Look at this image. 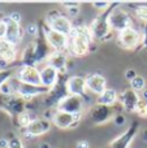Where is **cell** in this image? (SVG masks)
<instances>
[{
  "mask_svg": "<svg viewBox=\"0 0 147 148\" xmlns=\"http://www.w3.org/2000/svg\"><path fill=\"white\" fill-rule=\"evenodd\" d=\"M117 103H119V92L115 88H107L103 94L99 95L96 100V104L107 105V107H113Z\"/></svg>",
  "mask_w": 147,
  "mask_h": 148,
  "instance_id": "obj_25",
  "label": "cell"
},
{
  "mask_svg": "<svg viewBox=\"0 0 147 148\" xmlns=\"http://www.w3.org/2000/svg\"><path fill=\"white\" fill-rule=\"evenodd\" d=\"M5 23H7V34H5V40L9 42L10 44L17 47L18 44L21 43L23 36V29L21 27V23L16 22V21H12L9 17L4 18Z\"/></svg>",
  "mask_w": 147,
  "mask_h": 148,
  "instance_id": "obj_19",
  "label": "cell"
},
{
  "mask_svg": "<svg viewBox=\"0 0 147 148\" xmlns=\"http://www.w3.org/2000/svg\"><path fill=\"white\" fill-rule=\"evenodd\" d=\"M46 23L51 30H55L57 33H61L67 36H70L74 30L73 22L68 16L61 14L57 10H52L47 14L46 17Z\"/></svg>",
  "mask_w": 147,
  "mask_h": 148,
  "instance_id": "obj_4",
  "label": "cell"
},
{
  "mask_svg": "<svg viewBox=\"0 0 147 148\" xmlns=\"http://www.w3.org/2000/svg\"><path fill=\"white\" fill-rule=\"evenodd\" d=\"M8 17H9L12 21H16V22H18V23H21V20H22V16H21V13H18V12H12Z\"/></svg>",
  "mask_w": 147,
  "mask_h": 148,
  "instance_id": "obj_36",
  "label": "cell"
},
{
  "mask_svg": "<svg viewBox=\"0 0 147 148\" xmlns=\"http://www.w3.org/2000/svg\"><path fill=\"white\" fill-rule=\"evenodd\" d=\"M5 34H7V23H5L4 18L0 20V40L5 38Z\"/></svg>",
  "mask_w": 147,
  "mask_h": 148,
  "instance_id": "obj_34",
  "label": "cell"
},
{
  "mask_svg": "<svg viewBox=\"0 0 147 148\" xmlns=\"http://www.w3.org/2000/svg\"><path fill=\"white\" fill-rule=\"evenodd\" d=\"M67 87L69 95L85 97L87 88H86V77L82 75H70L67 79Z\"/></svg>",
  "mask_w": 147,
  "mask_h": 148,
  "instance_id": "obj_20",
  "label": "cell"
},
{
  "mask_svg": "<svg viewBox=\"0 0 147 148\" xmlns=\"http://www.w3.org/2000/svg\"><path fill=\"white\" fill-rule=\"evenodd\" d=\"M39 148H51V146H49L48 143H46V142H44V143H42L41 146H39Z\"/></svg>",
  "mask_w": 147,
  "mask_h": 148,
  "instance_id": "obj_44",
  "label": "cell"
},
{
  "mask_svg": "<svg viewBox=\"0 0 147 148\" xmlns=\"http://www.w3.org/2000/svg\"><path fill=\"white\" fill-rule=\"evenodd\" d=\"M61 5L65 8V9H69V8L80 7V3H78V1H63Z\"/></svg>",
  "mask_w": 147,
  "mask_h": 148,
  "instance_id": "obj_37",
  "label": "cell"
},
{
  "mask_svg": "<svg viewBox=\"0 0 147 148\" xmlns=\"http://www.w3.org/2000/svg\"><path fill=\"white\" fill-rule=\"evenodd\" d=\"M0 59L7 61L8 64L16 61L17 59V47L10 44L5 39L0 40Z\"/></svg>",
  "mask_w": 147,
  "mask_h": 148,
  "instance_id": "obj_23",
  "label": "cell"
},
{
  "mask_svg": "<svg viewBox=\"0 0 147 148\" xmlns=\"http://www.w3.org/2000/svg\"><path fill=\"white\" fill-rule=\"evenodd\" d=\"M93 42L94 39L89 26H74V30L69 36L68 52L76 57H82L91 51Z\"/></svg>",
  "mask_w": 147,
  "mask_h": 148,
  "instance_id": "obj_1",
  "label": "cell"
},
{
  "mask_svg": "<svg viewBox=\"0 0 147 148\" xmlns=\"http://www.w3.org/2000/svg\"><path fill=\"white\" fill-rule=\"evenodd\" d=\"M119 5L120 3H117L109 13V26L112 31H117V34L129 27H133V17L126 9Z\"/></svg>",
  "mask_w": 147,
  "mask_h": 148,
  "instance_id": "obj_3",
  "label": "cell"
},
{
  "mask_svg": "<svg viewBox=\"0 0 147 148\" xmlns=\"http://www.w3.org/2000/svg\"><path fill=\"white\" fill-rule=\"evenodd\" d=\"M52 126V122L49 118H34L33 122L27 126V129L23 130V134L29 138H35V136L44 135L48 133Z\"/></svg>",
  "mask_w": 147,
  "mask_h": 148,
  "instance_id": "obj_15",
  "label": "cell"
},
{
  "mask_svg": "<svg viewBox=\"0 0 147 148\" xmlns=\"http://www.w3.org/2000/svg\"><path fill=\"white\" fill-rule=\"evenodd\" d=\"M117 43L121 48L134 49L139 46V43H142V35L135 27H129L117 34Z\"/></svg>",
  "mask_w": 147,
  "mask_h": 148,
  "instance_id": "obj_12",
  "label": "cell"
},
{
  "mask_svg": "<svg viewBox=\"0 0 147 148\" xmlns=\"http://www.w3.org/2000/svg\"><path fill=\"white\" fill-rule=\"evenodd\" d=\"M0 20H1V18H0Z\"/></svg>",
  "mask_w": 147,
  "mask_h": 148,
  "instance_id": "obj_45",
  "label": "cell"
},
{
  "mask_svg": "<svg viewBox=\"0 0 147 148\" xmlns=\"http://www.w3.org/2000/svg\"><path fill=\"white\" fill-rule=\"evenodd\" d=\"M142 139H143L145 143H147V127H145L142 130Z\"/></svg>",
  "mask_w": 147,
  "mask_h": 148,
  "instance_id": "obj_42",
  "label": "cell"
},
{
  "mask_svg": "<svg viewBox=\"0 0 147 148\" xmlns=\"http://www.w3.org/2000/svg\"><path fill=\"white\" fill-rule=\"evenodd\" d=\"M134 13L138 20L142 21L143 23H147V5H145V4L137 5V7L134 8Z\"/></svg>",
  "mask_w": 147,
  "mask_h": 148,
  "instance_id": "obj_29",
  "label": "cell"
},
{
  "mask_svg": "<svg viewBox=\"0 0 147 148\" xmlns=\"http://www.w3.org/2000/svg\"><path fill=\"white\" fill-rule=\"evenodd\" d=\"M16 75V69H0V87Z\"/></svg>",
  "mask_w": 147,
  "mask_h": 148,
  "instance_id": "obj_30",
  "label": "cell"
},
{
  "mask_svg": "<svg viewBox=\"0 0 147 148\" xmlns=\"http://www.w3.org/2000/svg\"><path fill=\"white\" fill-rule=\"evenodd\" d=\"M0 108L4 109L9 116L17 118L20 114L26 112V100H23L18 95H12V96L0 95Z\"/></svg>",
  "mask_w": 147,
  "mask_h": 148,
  "instance_id": "obj_6",
  "label": "cell"
},
{
  "mask_svg": "<svg viewBox=\"0 0 147 148\" xmlns=\"http://www.w3.org/2000/svg\"><path fill=\"white\" fill-rule=\"evenodd\" d=\"M135 113H137L139 117L142 118H147V101L146 100H139L137 108H135Z\"/></svg>",
  "mask_w": 147,
  "mask_h": 148,
  "instance_id": "obj_31",
  "label": "cell"
},
{
  "mask_svg": "<svg viewBox=\"0 0 147 148\" xmlns=\"http://www.w3.org/2000/svg\"><path fill=\"white\" fill-rule=\"evenodd\" d=\"M139 100H141L139 94L132 88H126L119 94V103L125 112L134 113Z\"/></svg>",
  "mask_w": 147,
  "mask_h": 148,
  "instance_id": "obj_17",
  "label": "cell"
},
{
  "mask_svg": "<svg viewBox=\"0 0 147 148\" xmlns=\"http://www.w3.org/2000/svg\"><path fill=\"white\" fill-rule=\"evenodd\" d=\"M33 120H34V117L31 116V113L30 112H23L22 114H20L17 118H16V123H17V126L20 129H27V126L30 125L31 122H33Z\"/></svg>",
  "mask_w": 147,
  "mask_h": 148,
  "instance_id": "obj_26",
  "label": "cell"
},
{
  "mask_svg": "<svg viewBox=\"0 0 147 148\" xmlns=\"http://www.w3.org/2000/svg\"><path fill=\"white\" fill-rule=\"evenodd\" d=\"M16 78L22 83L41 84V70L38 66H20L16 69Z\"/></svg>",
  "mask_w": 147,
  "mask_h": 148,
  "instance_id": "obj_16",
  "label": "cell"
},
{
  "mask_svg": "<svg viewBox=\"0 0 147 148\" xmlns=\"http://www.w3.org/2000/svg\"><path fill=\"white\" fill-rule=\"evenodd\" d=\"M115 114L116 113L113 110V107H107L102 104H95L89 109V118L94 125H104L113 120Z\"/></svg>",
  "mask_w": 147,
  "mask_h": 148,
  "instance_id": "obj_11",
  "label": "cell"
},
{
  "mask_svg": "<svg viewBox=\"0 0 147 148\" xmlns=\"http://www.w3.org/2000/svg\"><path fill=\"white\" fill-rule=\"evenodd\" d=\"M68 55L67 52H59V51H54V53L48 57L46 64L49 66L55 68L60 74H67L68 70Z\"/></svg>",
  "mask_w": 147,
  "mask_h": 148,
  "instance_id": "obj_22",
  "label": "cell"
},
{
  "mask_svg": "<svg viewBox=\"0 0 147 148\" xmlns=\"http://www.w3.org/2000/svg\"><path fill=\"white\" fill-rule=\"evenodd\" d=\"M138 131H139V122L133 121L124 133H121L119 136L112 139L108 148H129L137 136Z\"/></svg>",
  "mask_w": 147,
  "mask_h": 148,
  "instance_id": "obj_10",
  "label": "cell"
},
{
  "mask_svg": "<svg viewBox=\"0 0 147 148\" xmlns=\"http://www.w3.org/2000/svg\"><path fill=\"white\" fill-rule=\"evenodd\" d=\"M39 70H41V84L48 90L52 88L57 83L60 75H61L55 68L49 66L47 64L42 65V68H39Z\"/></svg>",
  "mask_w": 147,
  "mask_h": 148,
  "instance_id": "obj_21",
  "label": "cell"
},
{
  "mask_svg": "<svg viewBox=\"0 0 147 148\" xmlns=\"http://www.w3.org/2000/svg\"><path fill=\"white\" fill-rule=\"evenodd\" d=\"M135 75H137V73H135L134 69H128V72L125 73V77H126V79H129V81H132Z\"/></svg>",
  "mask_w": 147,
  "mask_h": 148,
  "instance_id": "obj_40",
  "label": "cell"
},
{
  "mask_svg": "<svg viewBox=\"0 0 147 148\" xmlns=\"http://www.w3.org/2000/svg\"><path fill=\"white\" fill-rule=\"evenodd\" d=\"M142 47L147 49V23H143V31H142Z\"/></svg>",
  "mask_w": 147,
  "mask_h": 148,
  "instance_id": "obj_35",
  "label": "cell"
},
{
  "mask_svg": "<svg viewBox=\"0 0 147 148\" xmlns=\"http://www.w3.org/2000/svg\"><path fill=\"white\" fill-rule=\"evenodd\" d=\"M86 88L90 94H94L96 96L102 95L108 88L106 77L99 73H91L89 75H86Z\"/></svg>",
  "mask_w": 147,
  "mask_h": 148,
  "instance_id": "obj_18",
  "label": "cell"
},
{
  "mask_svg": "<svg viewBox=\"0 0 147 148\" xmlns=\"http://www.w3.org/2000/svg\"><path fill=\"white\" fill-rule=\"evenodd\" d=\"M129 83H130V88L132 90H134L135 92H142L143 90H146V79L143 78L142 75H135L134 78L132 79V81H129Z\"/></svg>",
  "mask_w": 147,
  "mask_h": 148,
  "instance_id": "obj_27",
  "label": "cell"
},
{
  "mask_svg": "<svg viewBox=\"0 0 147 148\" xmlns=\"http://www.w3.org/2000/svg\"><path fill=\"white\" fill-rule=\"evenodd\" d=\"M67 79L68 77L65 74H61L57 81V83L55 84L52 88L48 90L46 95H44V104L49 108H57V105L63 101V99L69 95L68 92V87H67Z\"/></svg>",
  "mask_w": 147,
  "mask_h": 148,
  "instance_id": "obj_5",
  "label": "cell"
},
{
  "mask_svg": "<svg viewBox=\"0 0 147 148\" xmlns=\"http://www.w3.org/2000/svg\"><path fill=\"white\" fill-rule=\"evenodd\" d=\"M57 110L61 112H67L70 114H82L85 110V101L83 97L76 96V95H68L65 99H63V101L57 105Z\"/></svg>",
  "mask_w": 147,
  "mask_h": 148,
  "instance_id": "obj_13",
  "label": "cell"
},
{
  "mask_svg": "<svg viewBox=\"0 0 147 148\" xmlns=\"http://www.w3.org/2000/svg\"><path fill=\"white\" fill-rule=\"evenodd\" d=\"M5 138L8 140V148H25L22 143V139L18 135H16L14 133H9Z\"/></svg>",
  "mask_w": 147,
  "mask_h": 148,
  "instance_id": "obj_28",
  "label": "cell"
},
{
  "mask_svg": "<svg viewBox=\"0 0 147 148\" xmlns=\"http://www.w3.org/2000/svg\"><path fill=\"white\" fill-rule=\"evenodd\" d=\"M0 148H8L7 138H1V139H0Z\"/></svg>",
  "mask_w": 147,
  "mask_h": 148,
  "instance_id": "obj_41",
  "label": "cell"
},
{
  "mask_svg": "<svg viewBox=\"0 0 147 148\" xmlns=\"http://www.w3.org/2000/svg\"><path fill=\"white\" fill-rule=\"evenodd\" d=\"M33 43H34V48H35V56H36V61H38V66L39 65H44L47 62V60H48V57L54 53V49L48 44L46 36H44L42 25H39V33L34 38Z\"/></svg>",
  "mask_w": 147,
  "mask_h": 148,
  "instance_id": "obj_7",
  "label": "cell"
},
{
  "mask_svg": "<svg viewBox=\"0 0 147 148\" xmlns=\"http://www.w3.org/2000/svg\"><path fill=\"white\" fill-rule=\"evenodd\" d=\"M117 3H112V5L107 10L102 12L95 20L91 22V25L89 26L90 29L91 36L94 40H104V39H109V36L112 35V29L109 26V13L113 9V7Z\"/></svg>",
  "mask_w": 147,
  "mask_h": 148,
  "instance_id": "obj_2",
  "label": "cell"
},
{
  "mask_svg": "<svg viewBox=\"0 0 147 148\" xmlns=\"http://www.w3.org/2000/svg\"><path fill=\"white\" fill-rule=\"evenodd\" d=\"M42 29H43L44 36H46L48 44L52 47L54 51H59V52H67L68 47H69V36L64 35L61 33H57L55 30L47 26L46 22H42Z\"/></svg>",
  "mask_w": 147,
  "mask_h": 148,
  "instance_id": "obj_8",
  "label": "cell"
},
{
  "mask_svg": "<svg viewBox=\"0 0 147 148\" xmlns=\"http://www.w3.org/2000/svg\"><path fill=\"white\" fill-rule=\"evenodd\" d=\"M82 114H70L67 112H61V110H55L52 113L51 122L60 130H69V129H74L76 126L80 125Z\"/></svg>",
  "mask_w": 147,
  "mask_h": 148,
  "instance_id": "obj_9",
  "label": "cell"
},
{
  "mask_svg": "<svg viewBox=\"0 0 147 148\" xmlns=\"http://www.w3.org/2000/svg\"><path fill=\"white\" fill-rule=\"evenodd\" d=\"M21 66H38L35 48H34L33 42H30L23 49L22 56H21Z\"/></svg>",
  "mask_w": 147,
  "mask_h": 148,
  "instance_id": "obj_24",
  "label": "cell"
},
{
  "mask_svg": "<svg viewBox=\"0 0 147 148\" xmlns=\"http://www.w3.org/2000/svg\"><path fill=\"white\" fill-rule=\"evenodd\" d=\"M48 92V88L43 87L42 84H29V83H22L18 81L17 86V95L22 97L23 100H31L34 97L38 96H44Z\"/></svg>",
  "mask_w": 147,
  "mask_h": 148,
  "instance_id": "obj_14",
  "label": "cell"
},
{
  "mask_svg": "<svg viewBox=\"0 0 147 148\" xmlns=\"http://www.w3.org/2000/svg\"><path fill=\"white\" fill-rule=\"evenodd\" d=\"M141 99H142V100H146V101H147V88L142 91V97H141Z\"/></svg>",
  "mask_w": 147,
  "mask_h": 148,
  "instance_id": "obj_43",
  "label": "cell"
},
{
  "mask_svg": "<svg viewBox=\"0 0 147 148\" xmlns=\"http://www.w3.org/2000/svg\"><path fill=\"white\" fill-rule=\"evenodd\" d=\"M68 13H69L70 17H76V16H78V13H80V7H74V8H69V9H67Z\"/></svg>",
  "mask_w": 147,
  "mask_h": 148,
  "instance_id": "obj_39",
  "label": "cell"
},
{
  "mask_svg": "<svg viewBox=\"0 0 147 148\" xmlns=\"http://www.w3.org/2000/svg\"><path fill=\"white\" fill-rule=\"evenodd\" d=\"M91 5H93L94 8H96V9H100L102 12H104V10H107L109 7H111L112 3H109V1H102V0H98V1H93V3H91Z\"/></svg>",
  "mask_w": 147,
  "mask_h": 148,
  "instance_id": "obj_32",
  "label": "cell"
},
{
  "mask_svg": "<svg viewBox=\"0 0 147 148\" xmlns=\"http://www.w3.org/2000/svg\"><path fill=\"white\" fill-rule=\"evenodd\" d=\"M112 121L115 122V125L116 126H122V125H125V122H126V117H125L124 113L119 112V113L115 114V117H113V120Z\"/></svg>",
  "mask_w": 147,
  "mask_h": 148,
  "instance_id": "obj_33",
  "label": "cell"
},
{
  "mask_svg": "<svg viewBox=\"0 0 147 148\" xmlns=\"http://www.w3.org/2000/svg\"><path fill=\"white\" fill-rule=\"evenodd\" d=\"M76 148H90V143H89L86 139H82V140H78L77 142Z\"/></svg>",
  "mask_w": 147,
  "mask_h": 148,
  "instance_id": "obj_38",
  "label": "cell"
}]
</instances>
